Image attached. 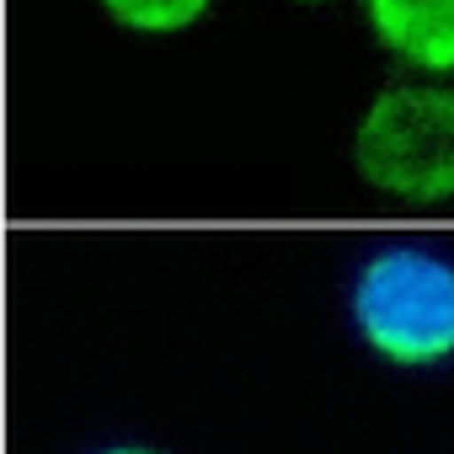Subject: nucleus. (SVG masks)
I'll return each mask as SVG.
<instances>
[{
  "label": "nucleus",
  "instance_id": "nucleus-1",
  "mask_svg": "<svg viewBox=\"0 0 454 454\" xmlns=\"http://www.w3.org/2000/svg\"><path fill=\"white\" fill-rule=\"evenodd\" d=\"M358 337L401 369L454 358V262L422 247L374 252L348 294Z\"/></svg>",
  "mask_w": 454,
  "mask_h": 454
},
{
  "label": "nucleus",
  "instance_id": "nucleus-2",
  "mask_svg": "<svg viewBox=\"0 0 454 454\" xmlns=\"http://www.w3.org/2000/svg\"><path fill=\"white\" fill-rule=\"evenodd\" d=\"M358 176L401 203H449L454 198V91L443 86H390L369 102L353 134Z\"/></svg>",
  "mask_w": 454,
  "mask_h": 454
},
{
  "label": "nucleus",
  "instance_id": "nucleus-3",
  "mask_svg": "<svg viewBox=\"0 0 454 454\" xmlns=\"http://www.w3.org/2000/svg\"><path fill=\"white\" fill-rule=\"evenodd\" d=\"M374 38L411 70H454V0H369Z\"/></svg>",
  "mask_w": 454,
  "mask_h": 454
},
{
  "label": "nucleus",
  "instance_id": "nucleus-4",
  "mask_svg": "<svg viewBox=\"0 0 454 454\" xmlns=\"http://www.w3.org/2000/svg\"><path fill=\"white\" fill-rule=\"evenodd\" d=\"M102 6L129 33H182L214 6V0H102Z\"/></svg>",
  "mask_w": 454,
  "mask_h": 454
},
{
  "label": "nucleus",
  "instance_id": "nucleus-5",
  "mask_svg": "<svg viewBox=\"0 0 454 454\" xmlns=\"http://www.w3.org/2000/svg\"><path fill=\"white\" fill-rule=\"evenodd\" d=\"M102 454H155V449H145V443H113V449H102Z\"/></svg>",
  "mask_w": 454,
  "mask_h": 454
}]
</instances>
